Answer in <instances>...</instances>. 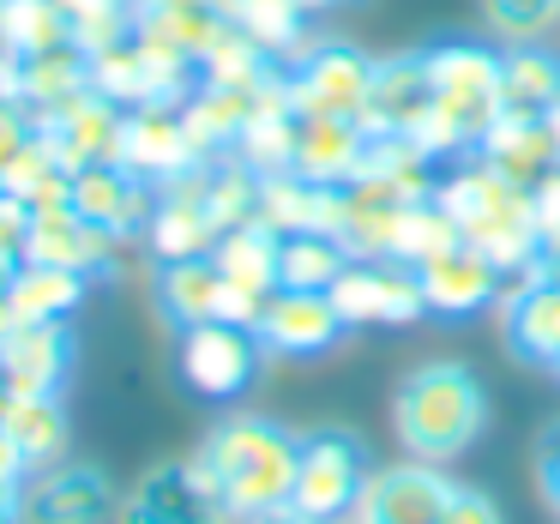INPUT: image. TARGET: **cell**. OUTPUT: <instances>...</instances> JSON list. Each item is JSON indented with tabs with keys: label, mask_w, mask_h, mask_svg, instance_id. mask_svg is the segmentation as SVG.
<instances>
[{
	"label": "cell",
	"mask_w": 560,
	"mask_h": 524,
	"mask_svg": "<svg viewBox=\"0 0 560 524\" xmlns=\"http://www.w3.org/2000/svg\"><path fill=\"white\" fill-rule=\"evenodd\" d=\"M548 127H555V139H560V109H555V115H548Z\"/></svg>",
	"instance_id": "816d5d0a"
},
{
	"label": "cell",
	"mask_w": 560,
	"mask_h": 524,
	"mask_svg": "<svg viewBox=\"0 0 560 524\" xmlns=\"http://www.w3.org/2000/svg\"><path fill=\"white\" fill-rule=\"evenodd\" d=\"M476 158L494 175H506V182H518L536 194V187L560 170V139H555V127H548V115H500V127L482 139Z\"/></svg>",
	"instance_id": "d4e9b609"
},
{
	"label": "cell",
	"mask_w": 560,
	"mask_h": 524,
	"mask_svg": "<svg viewBox=\"0 0 560 524\" xmlns=\"http://www.w3.org/2000/svg\"><path fill=\"white\" fill-rule=\"evenodd\" d=\"M548 374H555V380H560V356H555V368H548Z\"/></svg>",
	"instance_id": "db71d44e"
},
{
	"label": "cell",
	"mask_w": 560,
	"mask_h": 524,
	"mask_svg": "<svg viewBox=\"0 0 560 524\" xmlns=\"http://www.w3.org/2000/svg\"><path fill=\"white\" fill-rule=\"evenodd\" d=\"M254 331L266 343V356H326L350 326H343L338 302L326 290H271Z\"/></svg>",
	"instance_id": "44dd1931"
},
{
	"label": "cell",
	"mask_w": 560,
	"mask_h": 524,
	"mask_svg": "<svg viewBox=\"0 0 560 524\" xmlns=\"http://www.w3.org/2000/svg\"><path fill=\"white\" fill-rule=\"evenodd\" d=\"M368 158V127L362 121H331V115H295V158L290 175L343 187Z\"/></svg>",
	"instance_id": "484cf974"
},
{
	"label": "cell",
	"mask_w": 560,
	"mask_h": 524,
	"mask_svg": "<svg viewBox=\"0 0 560 524\" xmlns=\"http://www.w3.org/2000/svg\"><path fill=\"white\" fill-rule=\"evenodd\" d=\"M199 85V67L187 61L182 49L158 43L151 31H133L115 37L109 49L91 55V91L109 97L115 109H145V103H187V91Z\"/></svg>",
	"instance_id": "5b68a950"
},
{
	"label": "cell",
	"mask_w": 560,
	"mask_h": 524,
	"mask_svg": "<svg viewBox=\"0 0 560 524\" xmlns=\"http://www.w3.org/2000/svg\"><path fill=\"white\" fill-rule=\"evenodd\" d=\"M0 476H13V482H25V458L13 452V440L0 434Z\"/></svg>",
	"instance_id": "f6af8a7d"
},
{
	"label": "cell",
	"mask_w": 560,
	"mask_h": 524,
	"mask_svg": "<svg viewBox=\"0 0 560 524\" xmlns=\"http://www.w3.org/2000/svg\"><path fill=\"white\" fill-rule=\"evenodd\" d=\"M278 247L283 235L266 230V223H242V230H223L218 247H211V266L223 271V283L242 295H254V302H266L271 290H278Z\"/></svg>",
	"instance_id": "4dcf8cb0"
},
{
	"label": "cell",
	"mask_w": 560,
	"mask_h": 524,
	"mask_svg": "<svg viewBox=\"0 0 560 524\" xmlns=\"http://www.w3.org/2000/svg\"><path fill=\"white\" fill-rule=\"evenodd\" d=\"M133 254H145V247L103 235L97 223H85L73 206L31 211V247H25V259H37V266H61V271H79V278H121Z\"/></svg>",
	"instance_id": "4fadbf2b"
},
{
	"label": "cell",
	"mask_w": 560,
	"mask_h": 524,
	"mask_svg": "<svg viewBox=\"0 0 560 524\" xmlns=\"http://www.w3.org/2000/svg\"><path fill=\"white\" fill-rule=\"evenodd\" d=\"M0 416H7V386H0Z\"/></svg>",
	"instance_id": "f5cc1de1"
},
{
	"label": "cell",
	"mask_w": 560,
	"mask_h": 524,
	"mask_svg": "<svg viewBox=\"0 0 560 524\" xmlns=\"http://www.w3.org/2000/svg\"><path fill=\"white\" fill-rule=\"evenodd\" d=\"M482 19L500 37V49H512V43H542L560 25V0H482Z\"/></svg>",
	"instance_id": "8d00e7d4"
},
{
	"label": "cell",
	"mask_w": 560,
	"mask_h": 524,
	"mask_svg": "<svg viewBox=\"0 0 560 524\" xmlns=\"http://www.w3.org/2000/svg\"><path fill=\"white\" fill-rule=\"evenodd\" d=\"M326 295L338 302L350 331L355 326H410V319L428 314L416 266H404V259H350Z\"/></svg>",
	"instance_id": "7c38bea8"
},
{
	"label": "cell",
	"mask_w": 560,
	"mask_h": 524,
	"mask_svg": "<svg viewBox=\"0 0 560 524\" xmlns=\"http://www.w3.org/2000/svg\"><path fill=\"white\" fill-rule=\"evenodd\" d=\"M223 271L206 259H170V266L151 271V302H158V314L170 319L175 331L187 326H206V319H223Z\"/></svg>",
	"instance_id": "83f0119b"
},
{
	"label": "cell",
	"mask_w": 560,
	"mask_h": 524,
	"mask_svg": "<svg viewBox=\"0 0 560 524\" xmlns=\"http://www.w3.org/2000/svg\"><path fill=\"white\" fill-rule=\"evenodd\" d=\"M7 85H13L19 109H25L31 121H43V115H55L61 103H73L91 91V55L79 49V43H61V49H43V55H19V61H7Z\"/></svg>",
	"instance_id": "cb8c5ba5"
},
{
	"label": "cell",
	"mask_w": 560,
	"mask_h": 524,
	"mask_svg": "<svg viewBox=\"0 0 560 524\" xmlns=\"http://www.w3.org/2000/svg\"><path fill=\"white\" fill-rule=\"evenodd\" d=\"M31 133H37V121H31L19 103H7V109H0V175H7V163L31 145Z\"/></svg>",
	"instance_id": "60d3db41"
},
{
	"label": "cell",
	"mask_w": 560,
	"mask_h": 524,
	"mask_svg": "<svg viewBox=\"0 0 560 524\" xmlns=\"http://www.w3.org/2000/svg\"><path fill=\"white\" fill-rule=\"evenodd\" d=\"M259 223L278 235H338V187L307 175H266L259 182Z\"/></svg>",
	"instance_id": "4316f807"
},
{
	"label": "cell",
	"mask_w": 560,
	"mask_h": 524,
	"mask_svg": "<svg viewBox=\"0 0 560 524\" xmlns=\"http://www.w3.org/2000/svg\"><path fill=\"white\" fill-rule=\"evenodd\" d=\"M115 524H235L199 458H170L145 470L115 506Z\"/></svg>",
	"instance_id": "9c48e42d"
},
{
	"label": "cell",
	"mask_w": 560,
	"mask_h": 524,
	"mask_svg": "<svg viewBox=\"0 0 560 524\" xmlns=\"http://www.w3.org/2000/svg\"><path fill=\"white\" fill-rule=\"evenodd\" d=\"M458 223H452V211L440 206V199H422V206H410V218H404V235H398V259L404 266H428L434 254H446V247H458Z\"/></svg>",
	"instance_id": "74e56055"
},
{
	"label": "cell",
	"mask_w": 560,
	"mask_h": 524,
	"mask_svg": "<svg viewBox=\"0 0 560 524\" xmlns=\"http://www.w3.org/2000/svg\"><path fill=\"white\" fill-rule=\"evenodd\" d=\"M500 103H506V115H555L560 109V55L548 43L500 49Z\"/></svg>",
	"instance_id": "1f68e13d"
},
{
	"label": "cell",
	"mask_w": 560,
	"mask_h": 524,
	"mask_svg": "<svg viewBox=\"0 0 560 524\" xmlns=\"http://www.w3.org/2000/svg\"><path fill=\"white\" fill-rule=\"evenodd\" d=\"M115 482L97 464H49L19 482V524H115Z\"/></svg>",
	"instance_id": "30bf717a"
},
{
	"label": "cell",
	"mask_w": 560,
	"mask_h": 524,
	"mask_svg": "<svg viewBox=\"0 0 560 524\" xmlns=\"http://www.w3.org/2000/svg\"><path fill=\"white\" fill-rule=\"evenodd\" d=\"M410 206H422V199H410L404 187L355 170L338 187V242L350 247V259H398V235H404Z\"/></svg>",
	"instance_id": "9a60e30c"
},
{
	"label": "cell",
	"mask_w": 560,
	"mask_h": 524,
	"mask_svg": "<svg viewBox=\"0 0 560 524\" xmlns=\"http://www.w3.org/2000/svg\"><path fill=\"white\" fill-rule=\"evenodd\" d=\"M500 331H506V350L530 368H555L560 356V283L530 271V278L506 283L500 295Z\"/></svg>",
	"instance_id": "603a6c76"
},
{
	"label": "cell",
	"mask_w": 560,
	"mask_h": 524,
	"mask_svg": "<svg viewBox=\"0 0 560 524\" xmlns=\"http://www.w3.org/2000/svg\"><path fill=\"white\" fill-rule=\"evenodd\" d=\"M452 494H458V482L440 464L398 458L386 470H368V488L355 500L350 524H446Z\"/></svg>",
	"instance_id": "8fae6325"
},
{
	"label": "cell",
	"mask_w": 560,
	"mask_h": 524,
	"mask_svg": "<svg viewBox=\"0 0 560 524\" xmlns=\"http://www.w3.org/2000/svg\"><path fill=\"white\" fill-rule=\"evenodd\" d=\"M206 170V163H199ZM199 170L182 175V182L158 187V206H151L145 218V235H139V247H145L151 266H170V259H206L211 247H218V218H211L206 206V187H199Z\"/></svg>",
	"instance_id": "e0dca14e"
},
{
	"label": "cell",
	"mask_w": 560,
	"mask_h": 524,
	"mask_svg": "<svg viewBox=\"0 0 560 524\" xmlns=\"http://www.w3.org/2000/svg\"><path fill=\"white\" fill-rule=\"evenodd\" d=\"M13 326H19V314H13V302H7V290H0V338H7Z\"/></svg>",
	"instance_id": "7dc6e473"
},
{
	"label": "cell",
	"mask_w": 560,
	"mask_h": 524,
	"mask_svg": "<svg viewBox=\"0 0 560 524\" xmlns=\"http://www.w3.org/2000/svg\"><path fill=\"white\" fill-rule=\"evenodd\" d=\"M0 434L13 440V452L31 470H49V464L67 458V440H73V422H67L61 398H13L7 392V416H0Z\"/></svg>",
	"instance_id": "f546056e"
},
{
	"label": "cell",
	"mask_w": 560,
	"mask_h": 524,
	"mask_svg": "<svg viewBox=\"0 0 560 524\" xmlns=\"http://www.w3.org/2000/svg\"><path fill=\"white\" fill-rule=\"evenodd\" d=\"M7 103H13V85H7V67H0V109H7Z\"/></svg>",
	"instance_id": "681fc988"
},
{
	"label": "cell",
	"mask_w": 560,
	"mask_h": 524,
	"mask_svg": "<svg viewBox=\"0 0 560 524\" xmlns=\"http://www.w3.org/2000/svg\"><path fill=\"white\" fill-rule=\"evenodd\" d=\"M446 524H506V519H500V506L482 494V488H458L452 506H446Z\"/></svg>",
	"instance_id": "b9f144b4"
},
{
	"label": "cell",
	"mask_w": 560,
	"mask_h": 524,
	"mask_svg": "<svg viewBox=\"0 0 560 524\" xmlns=\"http://www.w3.org/2000/svg\"><path fill=\"white\" fill-rule=\"evenodd\" d=\"M368 446L350 434V428H314L302 434V452H295V488L290 506L314 524H350L355 500L368 488Z\"/></svg>",
	"instance_id": "8992f818"
},
{
	"label": "cell",
	"mask_w": 560,
	"mask_h": 524,
	"mask_svg": "<svg viewBox=\"0 0 560 524\" xmlns=\"http://www.w3.org/2000/svg\"><path fill=\"white\" fill-rule=\"evenodd\" d=\"M31 247V206L13 194H0V271H19Z\"/></svg>",
	"instance_id": "f35d334b"
},
{
	"label": "cell",
	"mask_w": 560,
	"mask_h": 524,
	"mask_svg": "<svg viewBox=\"0 0 560 524\" xmlns=\"http://www.w3.org/2000/svg\"><path fill=\"white\" fill-rule=\"evenodd\" d=\"M7 278H13V271H0V290H7Z\"/></svg>",
	"instance_id": "11a10c76"
},
{
	"label": "cell",
	"mask_w": 560,
	"mask_h": 524,
	"mask_svg": "<svg viewBox=\"0 0 560 524\" xmlns=\"http://www.w3.org/2000/svg\"><path fill=\"white\" fill-rule=\"evenodd\" d=\"M175 368L182 380L211 404L242 398L247 386L266 368V343H259L254 326H230V319H206V326H187L175 338Z\"/></svg>",
	"instance_id": "ba28073f"
},
{
	"label": "cell",
	"mask_w": 560,
	"mask_h": 524,
	"mask_svg": "<svg viewBox=\"0 0 560 524\" xmlns=\"http://www.w3.org/2000/svg\"><path fill=\"white\" fill-rule=\"evenodd\" d=\"M295 452H302V434H290L271 416H223L206 440H199V470L211 476L218 500L235 512V524L266 519V512L290 506L295 488Z\"/></svg>",
	"instance_id": "6da1fadb"
},
{
	"label": "cell",
	"mask_w": 560,
	"mask_h": 524,
	"mask_svg": "<svg viewBox=\"0 0 560 524\" xmlns=\"http://www.w3.org/2000/svg\"><path fill=\"white\" fill-rule=\"evenodd\" d=\"M536 482H542V500L560 524V416L542 428V440H536Z\"/></svg>",
	"instance_id": "ab89813d"
},
{
	"label": "cell",
	"mask_w": 560,
	"mask_h": 524,
	"mask_svg": "<svg viewBox=\"0 0 560 524\" xmlns=\"http://www.w3.org/2000/svg\"><path fill=\"white\" fill-rule=\"evenodd\" d=\"M43 139L55 145V158L67 170H91V163H121V133H127V109H115L109 97L85 91V97L61 103L55 115H43Z\"/></svg>",
	"instance_id": "7402d4cb"
},
{
	"label": "cell",
	"mask_w": 560,
	"mask_h": 524,
	"mask_svg": "<svg viewBox=\"0 0 560 524\" xmlns=\"http://www.w3.org/2000/svg\"><path fill=\"white\" fill-rule=\"evenodd\" d=\"M0 31H7V55H43L73 43V19L61 13V0H0Z\"/></svg>",
	"instance_id": "d590c367"
},
{
	"label": "cell",
	"mask_w": 560,
	"mask_h": 524,
	"mask_svg": "<svg viewBox=\"0 0 560 524\" xmlns=\"http://www.w3.org/2000/svg\"><path fill=\"white\" fill-rule=\"evenodd\" d=\"M283 91H290L295 115H331V121H362L368 91H374V61L355 43L314 37L290 67H283Z\"/></svg>",
	"instance_id": "52a82bcc"
},
{
	"label": "cell",
	"mask_w": 560,
	"mask_h": 524,
	"mask_svg": "<svg viewBox=\"0 0 560 524\" xmlns=\"http://www.w3.org/2000/svg\"><path fill=\"white\" fill-rule=\"evenodd\" d=\"M428 79H434V115H428L416 145L434 151L440 163L476 158L482 139L506 115V103H500V49H488V43H434Z\"/></svg>",
	"instance_id": "3957f363"
},
{
	"label": "cell",
	"mask_w": 560,
	"mask_h": 524,
	"mask_svg": "<svg viewBox=\"0 0 560 524\" xmlns=\"http://www.w3.org/2000/svg\"><path fill=\"white\" fill-rule=\"evenodd\" d=\"M307 13H326V7H343V0H302Z\"/></svg>",
	"instance_id": "c3c4849f"
},
{
	"label": "cell",
	"mask_w": 560,
	"mask_h": 524,
	"mask_svg": "<svg viewBox=\"0 0 560 524\" xmlns=\"http://www.w3.org/2000/svg\"><path fill=\"white\" fill-rule=\"evenodd\" d=\"M85 295H91V278L61 271V266H37V259H25V266L7 278V302H13L19 326H37V319H73L79 307H85Z\"/></svg>",
	"instance_id": "d6a6232c"
},
{
	"label": "cell",
	"mask_w": 560,
	"mask_h": 524,
	"mask_svg": "<svg viewBox=\"0 0 560 524\" xmlns=\"http://www.w3.org/2000/svg\"><path fill=\"white\" fill-rule=\"evenodd\" d=\"M121 163L151 187H170L182 175H194L206 163V151L187 133L182 103H145V109H127V133H121Z\"/></svg>",
	"instance_id": "2e32d148"
},
{
	"label": "cell",
	"mask_w": 560,
	"mask_h": 524,
	"mask_svg": "<svg viewBox=\"0 0 560 524\" xmlns=\"http://www.w3.org/2000/svg\"><path fill=\"white\" fill-rule=\"evenodd\" d=\"M536 218H542V235L560 230V170L548 175L542 187H536Z\"/></svg>",
	"instance_id": "7bdbcfd3"
},
{
	"label": "cell",
	"mask_w": 560,
	"mask_h": 524,
	"mask_svg": "<svg viewBox=\"0 0 560 524\" xmlns=\"http://www.w3.org/2000/svg\"><path fill=\"white\" fill-rule=\"evenodd\" d=\"M434 199L452 211L458 235L470 247H482L512 283L536 271V254H542V218H536V194L506 175H494L482 158H458L440 170Z\"/></svg>",
	"instance_id": "7a4b0ae2"
},
{
	"label": "cell",
	"mask_w": 560,
	"mask_h": 524,
	"mask_svg": "<svg viewBox=\"0 0 560 524\" xmlns=\"http://www.w3.org/2000/svg\"><path fill=\"white\" fill-rule=\"evenodd\" d=\"M392 422H398L404 458L452 464L488 428V392L464 362H422L404 374L398 398H392Z\"/></svg>",
	"instance_id": "277c9868"
},
{
	"label": "cell",
	"mask_w": 560,
	"mask_h": 524,
	"mask_svg": "<svg viewBox=\"0 0 560 524\" xmlns=\"http://www.w3.org/2000/svg\"><path fill=\"white\" fill-rule=\"evenodd\" d=\"M7 61H13V55H7V31H0V67H7Z\"/></svg>",
	"instance_id": "f907efd6"
},
{
	"label": "cell",
	"mask_w": 560,
	"mask_h": 524,
	"mask_svg": "<svg viewBox=\"0 0 560 524\" xmlns=\"http://www.w3.org/2000/svg\"><path fill=\"white\" fill-rule=\"evenodd\" d=\"M79 362V338L67 319H37L13 326L0 338V386L13 398H61Z\"/></svg>",
	"instance_id": "5bb4252c"
},
{
	"label": "cell",
	"mask_w": 560,
	"mask_h": 524,
	"mask_svg": "<svg viewBox=\"0 0 560 524\" xmlns=\"http://www.w3.org/2000/svg\"><path fill=\"white\" fill-rule=\"evenodd\" d=\"M218 7L247 43H259L283 67L314 43V13H307L302 0H218Z\"/></svg>",
	"instance_id": "f1b7e54d"
},
{
	"label": "cell",
	"mask_w": 560,
	"mask_h": 524,
	"mask_svg": "<svg viewBox=\"0 0 560 524\" xmlns=\"http://www.w3.org/2000/svg\"><path fill=\"white\" fill-rule=\"evenodd\" d=\"M416 283H422L428 314L464 319V314H482V307H500V295H506L512 278L482 254V247L458 242V247H446V254H434L428 266H416Z\"/></svg>",
	"instance_id": "ffe728a7"
},
{
	"label": "cell",
	"mask_w": 560,
	"mask_h": 524,
	"mask_svg": "<svg viewBox=\"0 0 560 524\" xmlns=\"http://www.w3.org/2000/svg\"><path fill=\"white\" fill-rule=\"evenodd\" d=\"M247 524H314V519H302L295 506H278V512H266V519H247Z\"/></svg>",
	"instance_id": "bcb514c9"
},
{
	"label": "cell",
	"mask_w": 560,
	"mask_h": 524,
	"mask_svg": "<svg viewBox=\"0 0 560 524\" xmlns=\"http://www.w3.org/2000/svg\"><path fill=\"white\" fill-rule=\"evenodd\" d=\"M0 524H19V482L0 476Z\"/></svg>",
	"instance_id": "ee69618b"
},
{
	"label": "cell",
	"mask_w": 560,
	"mask_h": 524,
	"mask_svg": "<svg viewBox=\"0 0 560 524\" xmlns=\"http://www.w3.org/2000/svg\"><path fill=\"white\" fill-rule=\"evenodd\" d=\"M235 158H242L254 175H283V170H290V158H295V109H290V91H278V97H271L266 109L254 115V121H247Z\"/></svg>",
	"instance_id": "e575fe53"
},
{
	"label": "cell",
	"mask_w": 560,
	"mask_h": 524,
	"mask_svg": "<svg viewBox=\"0 0 560 524\" xmlns=\"http://www.w3.org/2000/svg\"><path fill=\"white\" fill-rule=\"evenodd\" d=\"M428 115H434L428 49L374 61V91H368V115H362L368 133H374V139H422Z\"/></svg>",
	"instance_id": "d6986e66"
},
{
	"label": "cell",
	"mask_w": 560,
	"mask_h": 524,
	"mask_svg": "<svg viewBox=\"0 0 560 524\" xmlns=\"http://www.w3.org/2000/svg\"><path fill=\"white\" fill-rule=\"evenodd\" d=\"M67 206L85 223H97L103 235H115V242H139L151 206H158V187L139 182L127 163H91V170H73Z\"/></svg>",
	"instance_id": "ac0fdd59"
},
{
	"label": "cell",
	"mask_w": 560,
	"mask_h": 524,
	"mask_svg": "<svg viewBox=\"0 0 560 524\" xmlns=\"http://www.w3.org/2000/svg\"><path fill=\"white\" fill-rule=\"evenodd\" d=\"M350 266L338 235H283L278 247V290H331Z\"/></svg>",
	"instance_id": "836d02e7"
}]
</instances>
